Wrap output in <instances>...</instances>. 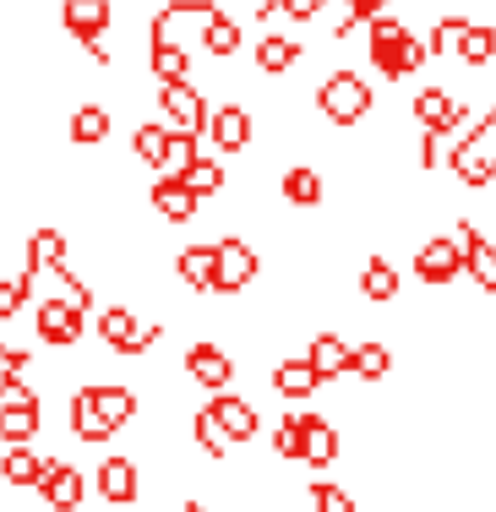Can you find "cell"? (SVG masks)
<instances>
[{"mask_svg":"<svg viewBox=\"0 0 496 512\" xmlns=\"http://www.w3.org/2000/svg\"><path fill=\"white\" fill-rule=\"evenodd\" d=\"M366 60L382 82H404V77H415L431 55H426V39H420L404 17L382 11L377 22H366Z\"/></svg>","mask_w":496,"mask_h":512,"instance_id":"1","label":"cell"},{"mask_svg":"<svg viewBox=\"0 0 496 512\" xmlns=\"http://www.w3.org/2000/svg\"><path fill=\"white\" fill-rule=\"evenodd\" d=\"M371 109H377V88H371L360 71L338 66V71H328V77L317 82V115L328 120V126L355 131V126H366Z\"/></svg>","mask_w":496,"mask_h":512,"instance_id":"2","label":"cell"},{"mask_svg":"<svg viewBox=\"0 0 496 512\" xmlns=\"http://www.w3.org/2000/svg\"><path fill=\"white\" fill-rule=\"evenodd\" d=\"M213 251H219V267H213V300H235L262 278V251L251 246L246 235H219Z\"/></svg>","mask_w":496,"mask_h":512,"instance_id":"3","label":"cell"},{"mask_svg":"<svg viewBox=\"0 0 496 512\" xmlns=\"http://www.w3.org/2000/svg\"><path fill=\"white\" fill-rule=\"evenodd\" d=\"M153 104H159V120L175 131H197V137H208V93L197 88L191 77L180 82H159V93H153Z\"/></svg>","mask_w":496,"mask_h":512,"instance_id":"4","label":"cell"},{"mask_svg":"<svg viewBox=\"0 0 496 512\" xmlns=\"http://www.w3.org/2000/svg\"><path fill=\"white\" fill-rule=\"evenodd\" d=\"M235 355L219 344V338H191L186 344V376L191 387H202V393H229L235 387Z\"/></svg>","mask_w":496,"mask_h":512,"instance_id":"5","label":"cell"},{"mask_svg":"<svg viewBox=\"0 0 496 512\" xmlns=\"http://www.w3.org/2000/svg\"><path fill=\"white\" fill-rule=\"evenodd\" d=\"M415 278L426 289H453L464 278V246L458 235H426L415 246Z\"/></svg>","mask_w":496,"mask_h":512,"instance_id":"6","label":"cell"},{"mask_svg":"<svg viewBox=\"0 0 496 512\" xmlns=\"http://www.w3.org/2000/svg\"><path fill=\"white\" fill-rule=\"evenodd\" d=\"M33 333H39L44 349H77L82 333H88V311H77L66 295L39 300V306H33Z\"/></svg>","mask_w":496,"mask_h":512,"instance_id":"7","label":"cell"},{"mask_svg":"<svg viewBox=\"0 0 496 512\" xmlns=\"http://www.w3.org/2000/svg\"><path fill=\"white\" fill-rule=\"evenodd\" d=\"M208 420L224 431V442L229 447H251L262 436V409L251 404V398H240V393H208Z\"/></svg>","mask_w":496,"mask_h":512,"instance_id":"8","label":"cell"},{"mask_svg":"<svg viewBox=\"0 0 496 512\" xmlns=\"http://www.w3.org/2000/svg\"><path fill=\"white\" fill-rule=\"evenodd\" d=\"M208 142L219 158H235V153H251V142H257V109L246 104H219L208 115Z\"/></svg>","mask_w":496,"mask_h":512,"instance_id":"9","label":"cell"},{"mask_svg":"<svg viewBox=\"0 0 496 512\" xmlns=\"http://www.w3.org/2000/svg\"><path fill=\"white\" fill-rule=\"evenodd\" d=\"M338 453H344V436H338V420L317 409H300V463H306L311 474H328Z\"/></svg>","mask_w":496,"mask_h":512,"instance_id":"10","label":"cell"},{"mask_svg":"<svg viewBox=\"0 0 496 512\" xmlns=\"http://www.w3.org/2000/svg\"><path fill=\"white\" fill-rule=\"evenodd\" d=\"M115 28V0H60V33L71 44H93V39H110Z\"/></svg>","mask_w":496,"mask_h":512,"instance_id":"11","label":"cell"},{"mask_svg":"<svg viewBox=\"0 0 496 512\" xmlns=\"http://www.w3.org/2000/svg\"><path fill=\"white\" fill-rule=\"evenodd\" d=\"M453 235H458V246H464V273H469V284H475L486 300H496V240H491L480 224H469V218H458Z\"/></svg>","mask_w":496,"mask_h":512,"instance_id":"12","label":"cell"},{"mask_svg":"<svg viewBox=\"0 0 496 512\" xmlns=\"http://www.w3.org/2000/svg\"><path fill=\"white\" fill-rule=\"evenodd\" d=\"M93 480H99V496L110 507H137L142 502V463L126 458V453H110V458L99 463V474H93Z\"/></svg>","mask_w":496,"mask_h":512,"instance_id":"13","label":"cell"},{"mask_svg":"<svg viewBox=\"0 0 496 512\" xmlns=\"http://www.w3.org/2000/svg\"><path fill=\"white\" fill-rule=\"evenodd\" d=\"M44 507L50 512H82V496H88V480L71 458H50L44 463V485H39Z\"/></svg>","mask_w":496,"mask_h":512,"instance_id":"14","label":"cell"},{"mask_svg":"<svg viewBox=\"0 0 496 512\" xmlns=\"http://www.w3.org/2000/svg\"><path fill=\"white\" fill-rule=\"evenodd\" d=\"M278 197L295 207V213H317V207L328 202V180H322L317 164L295 158V164H284V175H278Z\"/></svg>","mask_w":496,"mask_h":512,"instance_id":"15","label":"cell"},{"mask_svg":"<svg viewBox=\"0 0 496 512\" xmlns=\"http://www.w3.org/2000/svg\"><path fill=\"white\" fill-rule=\"evenodd\" d=\"M306 360H311V371H317L322 382H338V376L355 371V344H349L338 327H322V333H311Z\"/></svg>","mask_w":496,"mask_h":512,"instance_id":"16","label":"cell"},{"mask_svg":"<svg viewBox=\"0 0 496 512\" xmlns=\"http://www.w3.org/2000/svg\"><path fill=\"white\" fill-rule=\"evenodd\" d=\"M447 169H453V180L464 191L496 186V153L486 142H453V148H447Z\"/></svg>","mask_w":496,"mask_h":512,"instance_id":"17","label":"cell"},{"mask_svg":"<svg viewBox=\"0 0 496 512\" xmlns=\"http://www.w3.org/2000/svg\"><path fill=\"white\" fill-rule=\"evenodd\" d=\"M148 207L164 218L169 229H180V224H191V218L202 213V197L186 186V180H164V175H153V186H148Z\"/></svg>","mask_w":496,"mask_h":512,"instance_id":"18","label":"cell"},{"mask_svg":"<svg viewBox=\"0 0 496 512\" xmlns=\"http://www.w3.org/2000/svg\"><path fill=\"white\" fill-rule=\"evenodd\" d=\"M300 60H306V44H300L295 33H262V39L251 44V66H257L268 82L289 77V71H295Z\"/></svg>","mask_w":496,"mask_h":512,"instance_id":"19","label":"cell"},{"mask_svg":"<svg viewBox=\"0 0 496 512\" xmlns=\"http://www.w3.org/2000/svg\"><path fill=\"white\" fill-rule=\"evenodd\" d=\"M66 431L77 436L82 447H104L110 442V420L99 414V404H93V387L88 382H77V393H71V404H66Z\"/></svg>","mask_w":496,"mask_h":512,"instance_id":"20","label":"cell"},{"mask_svg":"<svg viewBox=\"0 0 496 512\" xmlns=\"http://www.w3.org/2000/svg\"><path fill=\"white\" fill-rule=\"evenodd\" d=\"M355 289H360V300H366V306H393V300H404V278H398V267L387 262L382 251H371L366 262H360Z\"/></svg>","mask_w":496,"mask_h":512,"instance_id":"21","label":"cell"},{"mask_svg":"<svg viewBox=\"0 0 496 512\" xmlns=\"http://www.w3.org/2000/svg\"><path fill=\"white\" fill-rule=\"evenodd\" d=\"M268 387H273L278 398H284L289 409H295V404H311V398L322 393V376L311 371V360H306V355H300V360H278V365H273V376H268Z\"/></svg>","mask_w":496,"mask_h":512,"instance_id":"22","label":"cell"},{"mask_svg":"<svg viewBox=\"0 0 496 512\" xmlns=\"http://www.w3.org/2000/svg\"><path fill=\"white\" fill-rule=\"evenodd\" d=\"M213 267H219V251H213V240H191V246L175 251V278L191 289V295H202V300L213 295Z\"/></svg>","mask_w":496,"mask_h":512,"instance_id":"23","label":"cell"},{"mask_svg":"<svg viewBox=\"0 0 496 512\" xmlns=\"http://www.w3.org/2000/svg\"><path fill=\"white\" fill-rule=\"evenodd\" d=\"M110 131H115L110 104H77L66 115V142H71V148H104Z\"/></svg>","mask_w":496,"mask_h":512,"instance_id":"24","label":"cell"},{"mask_svg":"<svg viewBox=\"0 0 496 512\" xmlns=\"http://www.w3.org/2000/svg\"><path fill=\"white\" fill-rule=\"evenodd\" d=\"M93 387V404H99V414L110 420V431H126L131 420L142 414V398L131 382H88Z\"/></svg>","mask_w":496,"mask_h":512,"instance_id":"25","label":"cell"},{"mask_svg":"<svg viewBox=\"0 0 496 512\" xmlns=\"http://www.w3.org/2000/svg\"><path fill=\"white\" fill-rule=\"evenodd\" d=\"M44 431V404L28 398V404H0V442L6 447H33V436Z\"/></svg>","mask_w":496,"mask_h":512,"instance_id":"26","label":"cell"},{"mask_svg":"<svg viewBox=\"0 0 496 512\" xmlns=\"http://www.w3.org/2000/svg\"><path fill=\"white\" fill-rule=\"evenodd\" d=\"M44 453H33V447H6L0 453V480L11 485V491H39L44 485Z\"/></svg>","mask_w":496,"mask_h":512,"instance_id":"27","label":"cell"},{"mask_svg":"<svg viewBox=\"0 0 496 512\" xmlns=\"http://www.w3.org/2000/svg\"><path fill=\"white\" fill-rule=\"evenodd\" d=\"M355 376L360 387H382L387 376H393V344H387V338H360L355 344Z\"/></svg>","mask_w":496,"mask_h":512,"instance_id":"28","label":"cell"},{"mask_svg":"<svg viewBox=\"0 0 496 512\" xmlns=\"http://www.w3.org/2000/svg\"><path fill=\"white\" fill-rule=\"evenodd\" d=\"M453 93L442 88V82H426V88H415V99H409V115H415L420 131H442L447 115H453Z\"/></svg>","mask_w":496,"mask_h":512,"instance_id":"29","label":"cell"},{"mask_svg":"<svg viewBox=\"0 0 496 512\" xmlns=\"http://www.w3.org/2000/svg\"><path fill=\"white\" fill-rule=\"evenodd\" d=\"M164 148H169V126H164L159 115H153V120H137V126H131V158H137L142 169H153V175H159Z\"/></svg>","mask_w":496,"mask_h":512,"instance_id":"30","label":"cell"},{"mask_svg":"<svg viewBox=\"0 0 496 512\" xmlns=\"http://www.w3.org/2000/svg\"><path fill=\"white\" fill-rule=\"evenodd\" d=\"M148 71H153V82L191 77V50L175 44V39H148Z\"/></svg>","mask_w":496,"mask_h":512,"instance_id":"31","label":"cell"},{"mask_svg":"<svg viewBox=\"0 0 496 512\" xmlns=\"http://www.w3.org/2000/svg\"><path fill=\"white\" fill-rule=\"evenodd\" d=\"M453 55L464 60V66H491L496 60V22H464V33H458Z\"/></svg>","mask_w":496,"mask_h":512,"instance_id":"32","label":"cell"},{"mask_svg":"<svg viewBox=\"0 0 496 512\" xmlns=\"http://www.w3.org/2000/svg\"><path fill=\"white\" fill-rule=\"evenodd\" d=\"M197 39H202V55H213V60H235V55H240V44H246V33H240V22L229 17V11H219V17H208V28H202Z\"/></svg>","mask_w":496,"mask_h":512,"instance_id":"33","label":"cell"},{"mask_svg":"<svg viewBox=\"0 0 496 512\" xmlns=\"http://www.w3.org/2000/svg\"><path fill=\"white\" fill-rule=\"evenodd\" d=\"M186 186L197 191V197H224V191H229V164L219 153H202L197 164L186 169Z\"/></svg>","mask_w":496,"mask_h":512,"instance_id":"34","label":"cell"},{"mask_svg":"<svg viewBox=\"0 0 496 512\" xmlns=\"http://www.w3.org/2000/svg\"><path fill=\"white\" fill-rule=\"evenodd\" d=\"M33 284H39V273H33L28 262H22V273L0 278V322H11V316L28 306V300H33Z\"/></svg>","mask_w":496,"mask_h":512,"instance_id":"35","label":"cell"},{"mask_svg":"<svg viewBox=\"0 0 496 512\" xmlns=\"http://www.w3.org/2000/svg\"><path fill=\"white\" fill-rule=\"evenodd\" d=\"M306 507H311V512H360L355 491H344L338 480H311V491H306Z\"/></svg>","mask_w":496,"mask_h":512,"instance_id":"36","label":"cell"},{"mask_svg":"<svg viewBox=\"0 0 496 512\" xmlns=\"http://www.w3.org/2000/svg\"><path fill=\"white\" fill-rule=\"evenodd\" d=\"M273 458L300 463V414L295 409H284V414H278V425H273Z\"/></svg>","mask_w":496,"mask_h":512,"instance_id":"37","label":"cell"},{"mask_svg":"<svg viewBox=\"0 0 496 512\" xmlns=\"http://www.w3.org/2000/svg\"><path fill=\"white\" fill-rule=\"evenodd\" d=\"M278 11L295 17V22H317L322 11H328V0H278Z\"/></svg>","mask_w":496,"mask_h":512,"instance_id":"38","label":"cell"},{"mask_svg":"<svg viewBox=\"0 0 496 512\" xmlns=\"http://www.w3.org/2000/svg\"><path fill=\"white\" fill-rule=\"evenodd\" d=\"M180 512H213V507L202 502V496H186V502H180Z\"/></svg>","mask_w":496,"mask_h":512,"instance_id":"39","label":"cell"},{"mask_svg":"<svg viewBox=\"0 0 496 512\" xmlns=\"http://www.w3.org/2000/svg\"><path fill=\"white\" fill-rule=\"evenodd\" d=\"M486 131H496V99H491V109H486Z\"/></svg>","mask_w":496,"mask_h":512,"instance_id":"40","label":"cell"}]
</instances>
